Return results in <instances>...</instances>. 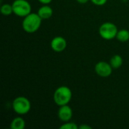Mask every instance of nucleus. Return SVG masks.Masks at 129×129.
I'll return each mask as SVG.
<instances>
[{"label": "nucleus", "instance_id": "7ed1b4c3", "mask_svg": "<svg viewBox=\"0 0 129 129\" xmlns=\"http://www.w3.org/2000/svg\"><path fill=\"white\" fill-rule=\"evenodd\" d=\"M12 109L18 115H26L31 110V103L28 98L19 96L14 99L12 102Z\"/></svg>", "mask_w": 129, "mask_h": 129}, {"label": "nucleus", "instance_id": "9b49d317", "mask_svg": "<svg viewBox=\"0 0 129 129\" xmlns=\"http://www.w3.org/2000/svg\"><path fill=\"white\" fill-rule=\"evenodd\" d=\"M110 63L112 66L113 69L116 70L122 67V65L123 63V59L121 57V55L115 54L111 57V59L110 60Z\"/></svg>", "mask_w": 129, "mask_h": 129}, {"label": "nucleus", "instance_id": "f257e3e1", "mask_svg": "<svg viewBox=\"0 0 129 129\" xmlns=\"http://www.w3.org/2000/svg\"><path fill=\"white\" fill-rule=\"evenodd\" d=\"M42 19L36 13H30L22 21V27L23 30L27 33H36L41 26Z\"/></svg>", "mask_w": 129, "mask_h": 129}, {"label": "nucleus", "instance_id": "9d476101", "mask_svg": "<svg viewBox=\"0 0 129 129\" xmlns=\"http://www.w3.org/2000/svg\"><path fill=\"white\" fill-rule=\"evenodd\" d=\"M25 126H26V122L24 119H23L22 117L14 118L10 124L11 129H23Z\"/></svg>", "mask_w": 129, "mask_h": 129}, {"label": "nucleus", "instance_id": "a211bd4d", "mask_svg": "<svg viewBox=\"0 0 129 129\" xmlns=\"http://www.w3.org/2000/svg\"><path fill=\"white\" fill-rule=\"evenodd\" d=\"M78 3H79V4H86V3H88V1H90V0H76Z\"/></svg>", "mask_w": 129, "mask_h": 129}, {"label": "nucleus", "instance_id": "1a4fd4ad", "mask_svg": "<svg viewBox=\"0 0 129 129\" xmlns=\"http://www.w3.org/2000/svg\"><path fill=\"white\" fill-rule=\"evenodd\" d=\"M37 14L42 20L49 19L53 15V9L48 5H43L39 8Z\"/></svg>", "mask_w": 129, "mask_h": 129}, {"label": "nucleus", "instance_id": "2eb2a0df", "mask_svg": "<svg viewBox=\"0 0 129 129\" xmlns=\"http://www.w3.org/2000/svg\"><path fill=\"white\" fill-rule=\"evenodd\" d=\"M94 5H97V6H102L104 5L108 0H90Z\"/></svg>", "mask_w": 129, "mask_h": 129}, {"label": "nucleus", "instance_id": "f8f14e48", "mask_svg": "<svg viewBox=\"0 0 129 129\" xmlns=\"http://www.w3.org/2000/svg\"><path fill=\"white\" fill-rule=\"evenodd\" d=\"M116 38L117 39V40H119V42H128L129 40V31L125 29L118 30Z\"/></svg>", "mask_w": 129, "mask_h": 129}, {"label": "nucleus", "instance_id": "6e6552de", "mask_svg": "<svg viewBox=\"0 0 129 129\" xmlns=\"http://www.w3.org/2000/svg\"><path fill=\"white\" fill-rule=\"evenodd\" d=\"M59 107L60 108H59L58 112H57L58 119L63 122H70L73 117V115L72 108L70 106H68V104L60 106Z\"/></svg>", "mask_w": 129, "mask_h": 129}, {"label": "nucleus", "instance_id": "dca6fc26", "mask_svg": "<svg viewBox=\"0 0 129 129\" xmlns=\"http://www.w3.org/2000/svg\"><path fill=\"white\" fill-rule=\"evenodd\" d=\"M42 5H49L53 0H38Z\"/></svg>", "mask_w": 129, "mask_h": 129}, {"label": "nucleus", "instance_id": "ddd939ff", "mask_svg": "<svg viewBox=\"0 0 129 129\" xmlns=\"http://www.w3.org/2000/svg\"><path fill=\"white\" fill-rule=\"evenodd\" d=\"M1 12L4 16H10L11 14H14L13 7L11 4H3L1 7Z\"/></svg>", "mask_w": 129, "mask_h": 129}, {"label": "nucleus", "instance_id": "f03ea898", "mask_svg": "<svg viewBox=\"0 0 129 129\" xmlns=\"http://www.w3.org/2000/svg\"><path fill=\"white\" fill-rule=\"evenodd\" d=\"M73 97V93L71 89L67 87V86H60L58 87L54 93V96H53V99L54 103L58 106H63V105H67L68 104Z\"/></svg>", "mask_w": 129, "mask_h": 129}, {"label": "nucleus", "instance_id": "0eeeda50", "mask_svg": "<svg viewBox=\"0 0 129 129\" xmlns=\"http://www.w3.org/2000/svg\"><path fill=\"white\" fill-rule=\"evenodd\" d=\"M67 45V40L62 36H56L52 39L51 42V48L54 52H62L63 51Z\"/></svg>", "mask_w": 129, "mask_h": 129}, {"label": "nucleus", "instance_id": "39448f33", "mask_svg": "<svg viewBox=\"0 0 129 129\" xmlns=\"http://www.w3.org/2000/svg\"><path fill=\"white\" fill-rule=\"evenodd\" d=\"M118 33L117 26L111 22H105L99 27V34L105 40H112L116 37Z\"/></svg>", "mask_w": 129, "mask_h": 129}, {"label": "nucleus", "instance_id": "20e7f679", "mask_svg": "<svg viewBox=\"0 0 129 129\" xmlns=\"http://www.w3.org/2000/svg\"><path fill=\"white\" fill-rule=\"evenodd\" d=\"M14 14L20 17H25L31 13L32 6L27 0H14L12 3Z\"/></svg>", "mask_w": 129, "mask_h": 129}, {"label": "nucleus", "instance_id": "f3484780", "mask_svg": "<svg viewBox=\"0 0 129 129\" xmlns=\"http://www.w3.org/2000/svg\"><path fill=\"white\" fill-rule=\"evenodd\" d=\"M79 129H91V127L88 125H81L79 126Z\"/></svg>", "mask_w": 129, "mask_h": 129}, {"label": "nucleus", "instance_id": "423d86ee", "mask_svg": "<svg viewBox=\"0 0 129 129\" xmlns=\"http://www.w3.org/2000/svg\"><path fill=\"white\" fill-rule=\"evenodd\" d=\"M113 70L110 63L106 61H99L94 67V71L97 75L103 78L109 77L112 74Z\"/></svg>", "mask_w": 129, "mask_h": 129}, {"label": "nucleus", "instance_id": "4468645a", "mask_svg": "<svg viewBox=\"0 0 129 129\" xmlns=\"http://www.w3.org/2000/svg\"><path fill=\"white\" fill-rule=\"evenodd\" d=\"M60 129H78L79 125H77L75 122H67L63 123L62 125L60 126Z\"/></svg>", "mask_w": 129, "mask_h": 129}]
</instances>
